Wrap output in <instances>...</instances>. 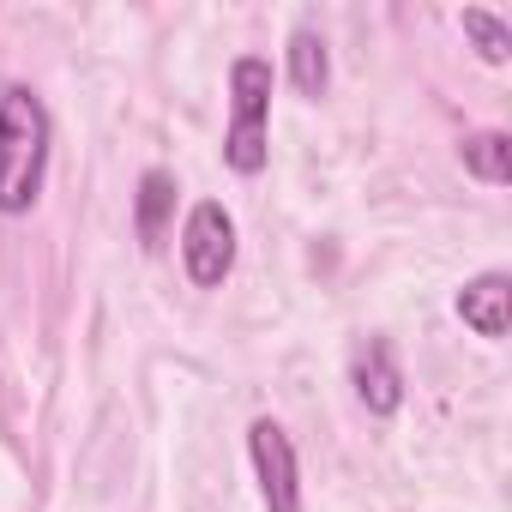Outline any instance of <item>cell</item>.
Segmentation results:
<instances>
[{
	"label": "cell",
	"mask_w": 512,
	"mask_h": 512,
	"mask_svg": "<svg viewBox=\"0 0 512 512\" xmlns=\"http://www.w3.org/2000/svg\"><path fill=\"white\" fill-rule=\"evenodd\" d=\"M181 266L199 290H217L235 266V217L217 205V199H199L187 211V229H181Z\"/></svg>",
	"instance_id": "3"
},
{
	"label": "cell",
	"mask_w": 512,
	"mask_h": 512,
	"mask_svg": "<svg viewBox=\"0 0 512 512\" xmlns=\"http://www.w3.org/2000/svg\"><path fill=\"white\" fill-rule=\"evenodd\" d=\"M458 320H464L476 338L500 344L506 326H512V278H506V272H482V278H470V284L458 290Z\"/></svg>",
	"instance_id": "6"
},
{
	"label": "cell",
	"mask_w": 512,
	"mask_h": 512,
	"mask_svg": "<svg viewBox=\"0 0 512 512\" xmlns=\"http://www.w3.org/2000/svg\"><path fill=\"white\" fill-rule=\"evenodd\" d=\"M290 79H296V91L302 97H326V85H332V55H326V37L320 31H296L290 37Z\"/></svg>",
	"instance_id": "7"
},
{
	"label": "cell",
	"mask_w": 512,
	"mask_h": 512,
	"mask_svg": "<svg viewBox=\"0 0 512 512\" xmlns=\"http://www.w3.org/2000/svg\"><path fill=\"white\" fill-rule=\"evenodd\" d=\"M266 115H272V61L235 55V67H229V133H223V163L235 175L266 169V157H272Z\"/></svg>",
	"instance_id": "2"
},
{
	"label": "cell",
	"mask_w": 512,
	"mask_h": 512,
	"mask_svg": "<svg viewBox=\"0 0 512 512\" xmlns=\"http://www.w3.org/2000/svg\"><path fill=\"white\" fill-rule=\"evenodd\" d=\"M169 211H175V175L151 169V175L139 181V205H133V229H139V241H145V247H157V241H163Z\"/></svg>",
	"instance_id": "8"
},
{
	"label": "cell",
	"mask_w": 512,
	"mask_h": 512,
	"mask_svg": "<svg viewBox=\"0 0 512 512\" xmlns=\"http://www.w3.org/2000/svg\"><path fill=\"white\" fill-rule=\"evenodd\" d=\"M464 37L476 43V55H482L488 67H500V61L512 55V25L494 19L488 7H464Z\"/></svg>",
	"instance_id": "10"
},
{
	"label": "cell",
	"mask_w": 512,
	"mask_h": 512,
	"mask_svg": "<svg viewBox=\"0 0 512 512\" xmlns=\"http://www.w3.org/2000/svg\"><path fill=\"white\" fill-rule=\"evenodd\" d=\"M247 452H253V476H260L266 512H302V470H296V446H290L284 422L260 416L247 428Z\"/></svg>",
	"instance_id": "4"
},
{
	"label": "cell",
	"mask_w": 512,
	"mask_h": 512,
	"mask_svg": "<svg viewBox=\"0 0 512 512\" xmlns=\"http://www.w3.org/2000/svg\"><path fill=\"white\" fill-rule=\"evenodd\" d=\"M49 109L31 85H7L0 91V211L25 217L43 199V175H49Z\"/></svg>",
	"instance_id": "1"
},
{
	"label": "cell",
	"mask_w": 512,
	"mask_h": 512,
	"mask_svg": "<svg viewBox=\"0 0 512 512\" xmlns=\"http://www.w3.org/2000/svg\"><path fill=\"white\" fill-rule=\"evenodd\" d=\"M464 169L488 187H506L512 181V139L506 133H470L464 139Z\"/></svg>",
	"instance_id": "9"
},
{
	"label": "cell",
	"mask_w": 512,
	"mask_h": 512,
	"mask_svg": "<svg viewBox=\"0 0 512 512\" xmlns=\"http://www.w3.org/2000/svg\"><path fill=\"white\" fill-rule=\"evenodd\" d=\"M350 380H356V398H362L368 416H392V410L404 404V374H398V356H392L386 338H368V344L356 350Z\"/></svg>",
	"instance_id": "5"
}]
</instances>
